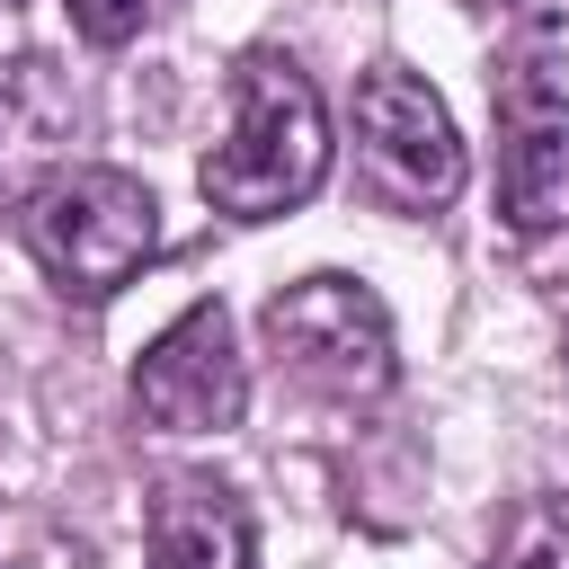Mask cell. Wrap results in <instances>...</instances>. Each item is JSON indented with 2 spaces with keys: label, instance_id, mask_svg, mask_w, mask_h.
Wrapping results in <instances>:
<instances>
[{
  "label": "cell",
  "instance_id": "obj_1",
  "mask_svg": "<svg viewBox=\"0 0 569 569\" xmlns=\"http://www.w3.org/2000/svg\"><path fill=\"white\" fill-rule=\"evenodd\" d=\"M320 178H329V107H320L311 71L284 44H249L231 62L222 142L196 160L204 204L231 213V222H276V213L311 204Z\"/></svg>",
  "mask_w": 569,
  "mask_h": 569
},
{
  "label": "cell",
  "instance_id": "obj_2",
  "mask_svg": "<svg viewBox=\"0 0 569 569\" xmlns=\"http://www.w3.org/2000/svg\"><path fill=\"white\" fill-rule=\"evenodd\" d=\"M18 222H27V258L44 267V284H53L62 302H107V293H124V284L151 267V249H160V204H151V187H142L133 169H107V160L62 169Z\"/></svg>",
  "mask_w": 569,
  "mask_h": 569
},
{
  "label": "cell",
  "instance_id": "obj_3",
  "mask_svg": "<svg viewBox=\"0 0 569 569\" xmlns=\"http://www.w3.org/2000/svg\"><path fill=\"white\" fill-rule=\"evenodd\" d=\"M258 329H267V356L320 400H382L400 382V338H391V311L365 276L311 267L267 293Z\"/></svg>",
  "mask_w": 569,
  "mask_h": 569
},
{
  "label": "cell",
  "instance_id": "obj_4",
  "mask_svg": "<svg viewBox=\"0 0 569 569\" xmlns=\"http://www.w3.org/2000/svg\"><path fill=\"white\" fill-rule=\"evenodd\" d=\"M356 178L382 213H445L462 196V133L445 98L400 62L356 80Z\"/></svg>",
  "mask_w": 569,
  "mask_h": 569
},
{
  "label": "cell",
  "instance_id": "obj_5",
  "mask_svg": "<svg viewBox=\"0 0 569 569\" xmlns=\"http://www.w3.org/2000/svg\"><path fill=\"white\" fill-rule=\"evenodd\" d=\"M133 409L160 436H222L249 409V365H240V329L222 302H187L142 356H133Z\"/></svg>",
  "mask_w": 569,
  "mask_h": 569
},
{
  "label": "cell",
  "instance_id": "obj_6",
  "mask_svg": "<svg viewBox=\"0 0 569 569\" xmlns=\"http://www.w3.org/2000/svg\"><path fill=\"white\" fill-rule=\"evenodd\" d=\"M89 133V89L53 53H9L0 62V213H27L62 169H80Z\"/></svg>",
  "mask_w": 569,
  "mask_h": 569
},
{
  "label": "cell",
  "instance_id": "obj_7",
  "mask_svg": "<svg viewBox=\"0 0 569 569\" xmlns=\"http://www.w3.org/2000/svg\"><path fill=\"white\" fill-rule=\"evenodd\" d=\"M498 213L525 240L569 231V98H551L542 80H516L498 98Z\"/></svg>",
  "mask_w": 569,
  "mask_h": 569
},
{
  "label": "cell",
  "instance_id": "obj_8",
  "mask_svg": "<svg viewBox=\"0 0 569 569\" xmlns=\"http://www.w3.org/2000/svg\"><path fill=\"white\" fill-rule=\"evenodd\" d=\"M142 542H151V569H258L249 507H240V489L213 480V471H169V480L151 489Z\"/></svg>",
  "mask_w": 569,
  "mask_h": 569
},
{
  "label": "cell",
  "instance_id": "obj_9",
  "mask_svg": "<svg viewBox=\"0 0 569 569\" xmlns=\"http://www.w3.org/2000/svg\"><path fill=\"white\" fill-rule=\"evenodd\" d=\"M480 569H569V489L525 498V507L507 516V533H498V551H489Z\"/></svg>",
  "mask_w": 569,
  "mask_h": 569
},
{
  "label": "cell",
  "instance_id": "obj_10",
  "mask_svg": "<svg viewBox=\"0 0 569 569\" xmlns=\"http://www.w3.org/2000/svg\"><path fill=\"white\" fill-rule=\"evenodd\" d=\"M62 9H71V36H80V44H98V53L133 44V36H142V18H151V0H62Z\"/></svg>",
  "mask_w": 569,
  "mask_h": 569
},
{
  "label": "cell",
  "instance_id": "obj_11",
  "mask_svg": "<svg viewBox=\"0 0 569 569\" xmlns=\"http://www.w3.org/2000/svg\"><path fill=\"white\" fill-rule=\"evenodd\" d=\"M507 18H525V27H560L569 18V0H498Z\"/></svg>",
  "mask_w": 569,
  "mask_h": 569
},
{
  "label": "cell",
  "instance_id": "obj_12",
  "mask_svg": "<svg viewBox=\"0 0 569 569\" xmlns=\"http://www.w3.org/2000/svg\"><path fill=\"white\" fill-rule=\"evenodd\" d=\"M0 9H18V0H0Z\"/></svg>",
  "mask_w": 569,
  "mask_h": 569
}]
</instances>
